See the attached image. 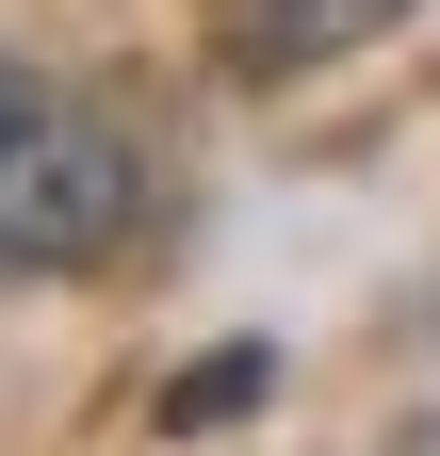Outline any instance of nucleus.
Returning <instances> with one entry per match:
<instances>
[{
  "mask_svg": "<svg viewBox=\"0 0 440 456\" xmlns=\"http://www.w3.org/2000/svg\"><path fill=\"white\" fill-rule=\"evenodd\" d=\"M131 228H147L131 131L98 98H66V82L0 66V261H17V277H98Z\"/></svg>",
  "mask_w": 440,
  "mask_h": 456,
  "instance_id": "1",
  "label": "nucleus"
},
{
  "mask_svg": "<svg viewBox=\"0 0 440 456\" xmlns=\"http://www.w3.org/2000/svg\"><path fill=\"white\" fill-rule=\"evenodd\" d=\"M408 0H229L212 17V49H229L245 82H294V66H326V49H375Z\"/></svg>",
  "mask_w": 440,
  "mask_h": 456,
  "instance_id": "2",
  "label": "nucleus"
}]
</instances>
